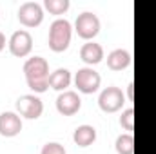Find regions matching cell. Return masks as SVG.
<instances>
[{
	"label": "cell",
	"mask_w": 156,
	"mask_h": 154,
	"mask_svg": "<svg viewBox=\"0 0 156 154\" xmlns=\"http://www.w3.org/2000/svg\"><path fill=\"white\" fill-rule=\"evenodd\" d=\"M40 154H66V149H64V145H60L56 142H49L42 147Z\"/></svg>",
	"instance_id": "cell-18"
},
{
	"label": "cell",
	"mask_w": 156,
	"mask_h": 154,
	"mask_svg": "<svg viewBox=\"0 0 156 154\" xmlns=\"http://www.w3.org/2000/svg\"><path fill=\"white\" fill-rule=\"evenodd\" d=\"M82 109V100L75 91H64L56 98V111L62 116H75Z\"/></svg>",
	"instance_id": "cell-9"
},
{
	"label": "cell",
	"mask_w": 156,
	"mask_h": 154,
	"mask_svg": "<svg viewBox=\"0 0 156 154\" xmlns=\"http://www.w3.org/2000/svg\"><path fill=\"white\" fill-rule=\"evenodd\" d=\"M18 20L26 27H38L44 20V7L38 2H24L18 7Z\"/></svg>",
	"instance_id": "cell-6"
},
{
	"label": "cell",
	"mask_w": 156,
	"mask_h": 154,
	"mask_svg": "<svg viewBox=\"0 0 156 154\" xmlns=\"http://www.w3.org/2000/svg\"><path fill=\"white\" fill-rule=\"evenodd\" d=\"M44 7L51 15H64V13H67L71 4H69V0H44Z\"/></svg>",
	"instance_id": "cell-16"
},
{
	"label": "cell",
	"mask_w": 156,
	"mask_h": 154,
	"mask_svg": "<svg viewBox=\"0 0 156 154\" xmlns=\"http://www.w3.org/2000/svg\"><path fill=\"white\" fill-rule=\"evenodd\" d=\"M4 47H5V37H4V33L0 31V53L4 51Z\"/></svg>",
	"instance_id": "cell-20"
},
{
	"label": "cell",
	"mask_w": 156,
	"mask_h": 154,
	"mask_svg": "<svg viewBox=\"0 0 156 154\" xmlns=\"http://www.w3.org/2000/svg\"><path fill=\"white\" fill-rule=\"evenodd\" d=\"M96 136H98L96 134V129L93 125L83 123V125H78L76 129H75L73 142H75V145H78V147H89V145H93L96 142Z\"/></svg>",
	"instance_id": "cell-12"
},
{
	"label": "cell",
	"mask_w": 156,
	"mask_h": 154,
	"mask_svg": "<svg viewBox=\"0 0 156 154\" xmlns=\"http://www.w3.org/2000/svg\"><path fill=\"white\" fill-rule=\"evenodd\" d=\"M15 105H16V113L20 114V118L37 120L44 113V103L37 94H22Z\"/></svg>",
	"instance_id": "cell-5"
},
{
	"label": "cell",
	"mask_w": 156,
	"mask_h": 154,
	"mask_svg": "<svg viewBox=\"0 0 156 154\" xmlns=\"http://www.w3.org/2000/svg\"><path fill=\"white\" fill-rule=\"evenodd\" d=\"M80 58L83 60V64H87L89 67L100 64L104 60V47L96 42H85L82 47H80Z\"/></svg>",
	"instance_id": "cell-11"
},
{
	"label": "cell",
	"mask_w": 156,
	"mask_h": 154,
	"mask_svg": "<svg viewBox=\"0 0 156 154\" xmlns=\"http://www.w3.org/2000/svg\"><path fill=\"white\" fill-rule=\"evenodd\" d=\"M120 125H122V129L129 131V134L134 131V109H133V107H127L125 111H122Z\"/></svg>",
	"instance_id": "cell-17"
},
{
	"label": "cell",
	"mask_w": 156,
	"mask_h": 154,
	"mask_svg": "<svg viewBox=\"0 0 156 154\" xmlns=\"http://www.w3.org/2000/svg\"><path fill=\"white\" fill-rule=\"evenodd\" d=\"M123 103H125V94L122 93V89H118L115 85L105 87L98 96V107L107 114L118 113L123 107Z\"/></svg>",
	"instance_id": "cell-4"
},
{
	"label": "cell",
	"mask_w": 156,
	"mask_h": 154,
	"mask_svg": "<svg viewBox=\"0 0 156 154\" xmlns=\"http://www.w3.org/2000/svg\"><path fill=\"white\" fill-rule=\"evenodd\" d=\"M71 37H73V26L66 18H56L49 26V49L55 53H64L71 45Z\"/></svg>",
	"instance_id": "cell-1"
},
{
	"label": "cell",
	"mask_w": 156,
	"mask_h": 154,
	"mask_svg": "<svg viewBox=\"0 0 156 154\" xmlns=\"http://www.w3.org/2000/svg\"><path fill=\"white\" fill-rule=\"evenodd\" d=\"M22 131V118L18 113L5 111L0 114V136L4 138H15Z\"/></svg>",
	"instance_id": "cell-10"
},
{
	"label": "cell",
	"mask_w": 156,
	"mask_h": 154,
	"mask_svg": "<svg viewBox=\"0 0 156 154\" xmlns=\"http://www.w3.org/2000/svg\"><path fill=\"white\" fill-rule=\"evenodd\" d=\"M131 65V53L125 49H115L107 54V67L111 71H123Z\"/></svg>",
	"instance_id": "cell-13"
},
{
	"label": "cell",
	"mask_w": 156,
	"mask_h": 154,
	"mask_svg": "<svg viewBox=\"0 0 156 154\" xmlns=\"http://www.w3.org/2000/svg\"><path fill=\"white\" fill-rule=\"evenodd\" d=\"M133 89H134V85H133V82L127 85V98H129V102H133L134 100V93H133Z\"/></svg>",
	"instance_id": "cell-19"
},
{
	"label": "cell",
	"mask_w": 156,
	"mask_h": 154,
	"mask_svg": "<svg viewBox=\"0 0 156 154\" xmlns=\"http://www.w3.org/2000/svg\"><path fill=\"white\" fill-rule=\"evenodd\" d=\"M100 27H102L100 18L94 13H91V11H83L82 15H78L76 22H75L76 35L80 38L87 40V42H91V40L100 33Z\"/></svg>",
	"instance_id": "cell-2"
},
{
	"label": "cell",
	"mask_w": 156,
	"mask_h": 154,
	"mask_svg": "<svg viewBox=\"0 0 156 154\" xmlns=\"http://www.w3.org/2000/svg\"><path fill=\"white\" fill-rule=\"evenodd\" d=\"M24 75L26 82H37V80H49V64L44 56H31L24 64Z\"/></svg>",
	"instance_id": "cell-8"
},
{
	"label": "cell",
	"mask_w": 156,
	"mask_h": 154,
	"mask_svg": "<svg viewBox=\"0 0 156 154\" xmlns=\"http://www.w3.org/2000/svg\"><path fill=\"white\" fill-rule=\"evenodd\" d=\"M75 85L82 94H93L100 89L102 85V76L98 71L93 67H82L75 75Z\"/></svg>",
	"instance_id": "cell-3"
},
{
	"label": "cell",
	"mask_w": 156,
	"mask_h": 154,
	"mask_svg": "<svg viewBox=\"0 0 156 154\" xmlns=\"http://www.w3.org/2000/svg\"><path fill=\"white\" fill-rule=\"evenodd\" d=\"M71 82H73V76H71V73L66 67H58L56 71H53L49 75V87L55 89V91H58V93L67 91V87L71 85Z\"/></svg>",
	"instance_id": "cell-14"
},
{
	"label": "cell",
	"mask_w": 156,
	"mask_h": 154,
	"mask_svg": "<svg viewBox=\"0 0 156 154\" xmlns=\"http://www.w3.org/2000/svg\"><path fill=\"white\" fill-rule=\"evenodd\" d=\"M115 149L118 154H134V138L133 134L125 132V134H120L115 142Z\"/></svg>",
	"instance_id": "cell-15"
},
{
	"label": "cell",
	"mask_w": 156,
	"mask_h": 154,
	"mask_svg": "<svg viewBox=\"0 0 156 154\" xmlns=\"http://www.w3.org/2000/svg\"><path fill=\"white\" fill-rule=\"evenodd\" d=\"M7 45H9V51H11L13 56L24 58V56H27V54L31 53V49H33V37H31L29 31L18 29V31H15V33L11 35Z\"/></svg>",
	"instance_id": "cell-7"
}]
</instances>
